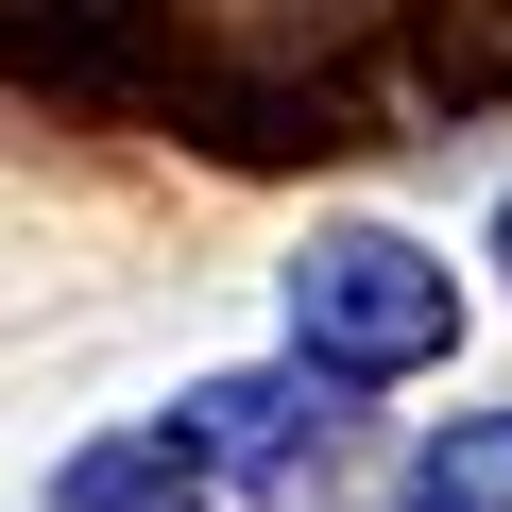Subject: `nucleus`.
Listing matches in <instances>:
<instances>
[{
  "label": "nucleus",
  "instance_id": "1",
  "mask_svg": "<svg viewBox=\"0 0 512 512\" xmlns=\"http://www.w3.org/2000/svg\"><path fill=\"white\" fill-rule=\"evenodd\" d=\"M291 342L325 359V376H444L461 359V274L427 239H393V222H325L308 256H291Z\"/></svg>",
  "mask_w": 512,
  "mask_h": 512
},
{
  "label": "nucleus",
  "instance_id": "2",
  "mask_svg": "<svg viewBox=\"0 0 512 512\" xmlns=\"http://www.w3.org/2000/svg\"><path fill=\"white\" fill-rule=\"evenodd\" d=\"M342 393H359V376H325V359L291 342V376H205L171 427L205 444V478H308V461L342 444Z\"/></svg>",
  "mask_w": 512,
  "mask_h": 512
},
{
  "label": "nucleus",
  "instance_id": "3",
  "mask_svg": "<svg viewBox=\"0 0 512 512\" xmlns=\"http://www.w3.org/2000/svg\"><path fill=\"white\" fill-rule=\"evenodd\" d=\"M52 512H205V444L188 427H103L52 461Z\"/></svg>",
  "mask_w": 512,
  "mask_h": 512
},
{
  "label": "nucleus",
  "instance_id": "4",
  "mask_svg": "<svg viewBox=\"0 0 512 512\" xmlns=\"http://www.w3.org/2000/svg\"><path fill=\"white\" fill-rule=\"evenodd\" d=\"M393 512H512V410H461V427H427Z\"/></svg>",
  "mask_w": 512,
  "mask_h": 512
},
{
  "label": "nucleus",
  "instance_id": "5",
  "mask_svg": "<svg viewBox=\"0 0 512 512\" xmlns=\"http://www.w3.org/2000/svg\"><path fill=\"white\" fill-rule=\"evenodd\" d=\"M291 18H359V0H222V35H291Z\"/></svg>",
  "mask_w": 512,
  "mask_h": 512
},
{
  "label": "nucleus",
  "instance_id": "6",
  "mask_svg": "<svg viewBox=\"0 0 512 512\" xmlns=\"http://www.w3.org/2000/svg\"><path fill=\"white\" fill-rule=\"evenodd\" d=\"M69 18H137V0H69Z\"/></svg>",
  "mask_w": 512,
  "mask_h": 512
},
{
  "label": "nucleus",
  "instance_id": "7",
  "mask_svg": "<svg viewBox=\"0 0 512 512\" xmlns=\"http://www.w3.org/2000/svg\"><path fill=\"white\" fill-rule=\"evenodd\" d=\"M495 274H512V205H495Z\"/></svg>",
  "mask_w": 512,
  "mask_h": 512
},
{
  "label": "nucleus",
  "instance_id": "8",
  "mask_svg": "<svg viewBox=\"0 0 512 512\" xmlns=\"http://www.w3.org/2000/svg\"><path fill=\"white\" fill-rule=\"evenodd\" d=\"M495 18H512V0H495Z\"/></svg>",
  "mask_w": 512,
  "mask_h": 512
}]
</instances>
